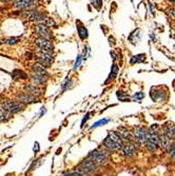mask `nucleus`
<instances>
[{"label":"nucleus","instance_id":"19","mask_svg":"<svg viewBox=\"0 0 175 176\" xmlns=\"http://www.w3.org/2000/svg\"><path fill=\"white\" fill-rule=\"evenodd\" d=\"M32 73H35V74H38V75L49 77V73H48V71H46V69L44 68L43 66H41L40 63L34 64L33 68H32Z\"/></svg>","mask_w":175,"mask_h":176},{"label":"nucleus","instance_id":"34","mask_svg":"<svg viewBox=\"0 0 175 176\" xmlns=\"http://www.w3.org/2000/svg\"><path fill=\"white\" fill-rule=\"evenodd\" d=\"M145 97V94L141 93V92H138V93H135L134 95H133V99H135L136 101H140L142 98Z\"/></svg>","mask_w":175,"mask_h":176},{"label":"nucleus","instance_id":"11","mask_svg":"<svg viewBox=\"0 0 175 176\" xmlns=\"http://www.w3.org/2000/svg\"><path fill=\"white\" fill-rule=\"evenodd\" d=\"M150 96H151L152 100L156 101V102H161V101H165L167 98V93L166 92H162L161 88H154L151 90V93H150Z\"/></svg>","mask_w":175,"mask_h":176},{"label":"nucleus","instance_id":"31","mask_svg":"<svg viewBox=\"0 0 175 176\" xmlns=\"http://www.w3.org/2000/svg\"><path fill=\"white\" fill-rule=\"evenodd\" d=\"M91 3L94 6V9H96L97 11H100L102 6V0H91Z\"/></svg>","mask_w":175,"mask_h":176},{"label":"nucleus","instance_id":"38","mask_svg":"<svg viewBox=\"0 0 175 176\" xmlns=\"http://www.w3.org/2000/svg\"><path fill=\"white\" fill-rule=\"evenodd\" d=\"M46 113V109L43 106V108H41V109H40V113H39V117H42V116H43Z\"/></svg>","mask_w":175,"mask_h":176},{"label":"nucleus","instance_id":"43","mask_svg":"<svg viewBox=\"0 0 175 176\" xmlns=\"http://www.w3.org/2000/svg\"><path fill=\"white\" fill-rule=\"evenodd\" d=\"M7 176H9V175H7Z\"/></svg>","mask_w":175,"mask_h":176},{"label":"nucleus","instance_id":"6","mask_svg":"<svg viewBox=\"0 0 175 176\" xmlns=\"http://www.w3.org/2000/svg\"><path fill=\"white\" fill-rule=\"evenodd\" d=\"M139 146L140 145L136 140L130 141V142H125V143H124V146H122L121 152H124V155L125 157H131V156H133L137 152Z\"/></svg>","mask_w":175,"mask_h":176},{"label":"nucleus","instance_id":"7","mask_svg":"<svg viewBox=\"0 0 175 176\" xmlns=\"http://www.w3.org/2000/svg\"><path fill=\"white\" fill-rule=\"evenodd\" d=\"M38 0H15L14 6L19 11L22 10H33L35 9Z\"/></svg>","mask_w":175,"mask_h":176},{"label":"nucleus","instance_id":"9","mask_svg":"<svg viewBox=\"0 0 175 176\" xmlns=\"http://www.w3.org/2000/svg\"><path fill=\"white\" fill-rule=\"evenodd\" d=\"M37 58H38L39 60V63L41 64V66H43L46 69H48L49 66H51V63L53 62V56H52V54L50 53H46V52H38V53L36 54Z\"/></svg>","mask_w":175,"mask_h":176},{"label":"nucleus","instance_id":"24","mask_svg":"<svg viewBox=\"0 0 175 176\" xmlns=\"http://www.w3.org/2000/svg\"><path fill=\"white\" fill-rule=\"evenodd\" d=\"M140 30L139 29H137V30H135L134 32L131 34V35L129 36V40H130V42L133 43V44H136L137 42L139 41V39H140Z\"/></svg>","mask_w":175,"mask_h":176},{"label":"nucleus","instance_id":"8","mask_svg":"<svg viewBox=\"0 0 175 176\" xmlns=\"http://www.w3.org/2000/svg\"><path fill=\"white\" fill-rule=\"evenodd\" d=\"M36 46L42 52H46V53L52 54V52L54 50L53 42H52L50 39L43 38V37H39V38L36 39Z\"/></svg>","mask_w":175,"mask_h":176},{"label":"nucleus","instance_id":"20","mask_svg":"<svg viewBox=\"0 0 175 176\" xmlns=\"http://www.w3.org/2000/svg\"><path fill=\"white\" fill-rule=\"evenodd\" d=\"M31 78H32V80H33V82L35 83V85H37V86H42V85H44V83L46 82V80H48L49 77L38 75V74H35V73H32Z\"/></svg>","mask_w":175,"mask_h":176},{"label":"nucleus","instance_id":"37","mask_svg":"<svg viewBox=\"0 0 175 176\" xmlns=\"http://www.w3.org/2000/svg\"><path fill=\"white\" fill-rule=\"evenodd\" d=\"M33 151H34V153H38L39 151H40V145H39L38 141H35V142H34Z\"/></svg>","mask_w":175,"mask_h":176},{"label":"nucleus","instance_id":"18","mask_svg":"<svg viewBox=\"0 0 175 176\" xmlns=\"http://www.w3.org/2000/svg\"><path fill=\"white\" fill-rule=\"evenodd\" d=\"M76 26H77V32H78V36L81 40H86L89 36V33H88V29L81 23V21L77 20L76 21Z\"/></svg>","mask_w":175,"mask_h":176},{"label":"nucleus","instance_id":"21","mask_svg":"<svg viewBox=\"0 0 175 176\" xmlns=\"http://www.w3.org/2000/svg\"><path fill=\"white\" fill-rule=\"evenodd\" d=\"M12 77H13V79H15V80H24V79H26V77H28V75H26L23 71L17 70L16 69V70H14L13 73H12Z\"/></svg>","mask_w":175,"mask_h":176},{"label":"nucleus","instance_id":"1","mask_svg":"<svg viewBox=\"0 0 175 176\" xmlns=\"http://www.w3.org/2000/svg\"><path fill=\"white\" fill-rule=\"evenodd\" d=\"M161 128L157 125H152L148 130L147 134V140L145 142L147 149L149 152H156V150L161 147V142H159V135H161Z\"/></svg>","mask_w":175,"mask_h":176},{"label":"nucleus","instance_id":"22","mask_svg":"<svg viewBox=\"0 0 175 176\" xmlns=\"http://www.w3.org/2000/svg\"><path fill=\"white\" fill-rule=\"evenodd\" d=\"M61 175L62 176H88V174H86L85 172H82V171H80L78 169L65 171V172H62Z\"/></svg>","mask_w":175,"mask_h":176},{"label":"nucleus","instance_id":"16","mask_svg":"<svg viewBox=\"0 0 175 176\" xmlns=\"http://www.w3.org/2000/svg\"><path fill=\"white\" fill-rule=\"evenodd\" d=\"M44 18H46L44 14L41 13V12H39V11H37L36 9L30 10V12H29V19L31 21H33V22L41 21V22H42L44 20Z\"/></svg>","mask_w":175,"mask_h":176},{"label":"nucleus","instance_id":"15","mask_svg":"<svg viewBox=\"0 0 175 176\" xmlns=\"http://www.w3.org/2000/svg\"><path fill=\"white\" fill-rule=\"evenodd\" d=\"M24 90H26V93L34 96H37V97L42 94V89L39 86L35 85V83H28V85H26L24 86Z\"/></svg>","mask_w":175,"mask_h":176},{"label":"nucleus","instance_id":"40","mask_svg":"<svg viewBox=\"0 0 175 176\" xmlns=\"http://www.w3.org/2000/svg\"><path fill=\"white\" fill-rule=\"evenodd\" d=\"M169 1H171V2H175V0H169Z\"/></svg>","mask_w":175,"mask_h":176},{"label":"nucleus","instance_id":"33","mask_svg":"<svg viewBox=\"0 0 175 176\" xmlns=\"http://www.w3.org/2000/svg\"><path fill=\"white\" fill-rule=\"evenodd\" d=\"M168 150H169V155L171 156L172 158H175V140L172 142V145L170 146Z\"/></svg>","mask_w":175,"mask_h":176},{"label":"nucleus","instance_id":"36","mask_svg":"<svg viewBox=\"0 0 175 176\" xmlns=\"http://www.w3.org/2000/svg\"><path fill=\"white\" fill-rule=\"evenodd\" d=\"M89 117H90V113H87L85 116H83V118H82V120H81V123H80V128L82 129L83 127H85V123L87 122V121L89 120Z\"/></svg>","mask_w":175,"mask_h":176},{"label":"nucleus","instance_id":"5","mask_svg":"<svg viewBox=\"0 0 175 176\" xmlns=\"http://www.w3.org/2000/svg\"><path fill=\"white\" fill-rule=\"evenodd\" d=\"M77 169L82 171V172H85L86 174H92V173L97 172L98 169H99V166H98L96 162H93L92 159H90V158L87 157L78 163Z\"/></svg>","mask_w":175,"mask_h":176},{"label":"nucleus","instance_id":"17","mask_svg":"<svg viewBox=\"0 0 175 176\" xmlns=\"http://www.w3.org/2000/svg\"><path fill=\"white\" fill-rule=\"evenodd\" d=\"M36 32L40 35V37H43V38L50 39L52 37V33L50 29L44 26V24H38V26H36Z\"/></svg>","mask_w":175,"mask_h":176},{"label":"nucleus","instance_id":"29","mask_svg":"<svg viewBox=\"0 0 175 176\" xmlns=\"http://www.w3.org/2000/svg\"><path fill=\"white\" fill-rule=\"evenodd\" d=\"M46 26H48V28H50V26H56V23H55V21H54V19H52L51 17H46L44 18V20L42 21Z\"/></svg>","mask_w":175,"mask_h":176},{"label":"nucleus","instance_id":"4","mask_svg":"<svg viewBox=\"0 0 175 176\" xmlns=\"http://www.w3.org/2000/svg\"><path fill=\"white\" fill-rule=\"evenodd\" d=\"M26 105L24 103L20 102L18 100H4L3 102L1 103V108H3L4 110L7 111L9 113H11L12 115L14 114H17L19 112H22V111L26 109Z\"/></svg>","mask_w":175,"mask_h":176},{"label":"nucleus","instance_id":"28","mask_svg":"<svg viewBox=\"0 0 175 176\" xmlns=\"http://www.w3.org/2000/svg\"><path fill=\"white\" fill-rule=\"evenodd\" d=\"M117 95V98L119 99L120 101H124V102H125V101H129L130 98H129V95H128L125 92H122V91H117L116 93Z\"/></svg>","mask_w":175,"mask_h":176},{"label":"nucleus","instance_id":"32","mask_svg":"<svg viewBox=\"0 0 175 176\" xmlns=\"http://www.w3.org/2000/svg\"><path fill=\"white\" fill-rule=\"evenodd\" d=\"M4 42L6 44H10V46H13V44H16L19 42V39L17 37H10V38H6L4 40Z\"/></svg>","mask_w":175,"mask_h":176},{"label":"nucleus","instance_id":"14","mask_svg":"<svg viewBox=\"0 0 175 176\" xmlns=\"http://www.w3.org/2000/svg\"><path fill=\"white\" fill-rule=\"evenodd\" d=\"M166 135L167 137L170 138L172 141L175 140V125L172 122H167L166 125L162 127V133Z\"/></svg>","mask_w":175,"mask_h":176},{"label":"nucleus","instance_id":"3","mask_svg":"<svg viewBox=\"0 0 175 176\" xmlns=\"http://www.w3.org/2000/svg\"><path fill=\"white\" fill-rule=\"evenodd\" d=\"M87 157L92 159L93 162L97 163L98 166H105L109 162V151L98 150V149H96V150H93L91 151V152H89Z\"/></svg>","mask_w":175,"mask_h":176},{"label":"nucleus","instance_id":"2","mask_svg":"<svg viewBox=\"0 0 175 176\" xmlns=\"http://www.w3.org/2000/svg\"><path fill=\"white\" fill-rule=\"evenodd\" d=\"M102 145L105 150L109 152H119L122 149L124 141L116 131H111L107 135V137L103 139Z\"/></svg>","mask_w":175,"mask_h":176},{"label":"nucleus","instance_id":"26","mask_svg":"<svg viewBox=\"0 0 175 176\" xmlns=\"http://www.w3.org/2000/svg\"><path fill=\"white\" fill-rule=\"evenodd\" d=\"M145 59H146V55L145 54H139V55L133 56L131 59H130V63L134 64V63H138V62H144Z\"/></svg>","mask_w":175,"mask_h":176},{"label":"nucleus","instance_id":"25","mask_svg":"<svg viewBox=\"0 0 175 176\" xmlns=\"http://www.w3.org/2000/svg\"><path fill=\"white\" fill-rule=\"evenodd\" d=\"M110 121H111L110 118H102V119H99L98 121H96V122H94L92 126H91L90 130H93V129H97V128H99V127H102V126L109 123Z\"/></svg>","mask_w":175,"mask_h":176},{"label":"nucleus","instance_id":"23","mask_svg":"<svg viewBox=\"0 0 175 176\" xmlns=\"http://www.w3.org/2000/svg\"><path fill=\"white\" fill-rule=\"evenodd\" d=\"M12 117V114L9 113L7 111L4 110L3 108L0 106V123L2 122H6L7 120H10Z\"/></svg>","mask_w":175,"mask_h":176},{"label":"nucleus","instance_id":"39","mask_svg":"<svg viewBox=\"0 0 175 176\" xmlns=\"http://www.w3.org/2000/svg\"><path fill=\"white\" fill-rule=\"evenodd\" d=\"M170 14H171V15H172V16H173V17H174V18H175V9H174V10H172V11H171V12H170Z\"/></svg>","mask_w":175,"mask_h":176},{"label":"nucleus","instance_id":"35","mask_svg":"<svg viewBox=\"0 0 175 176\" xmlns=\"http://www.w3.org/2000/svg\"><path fill=\"white\" fill-rule=\"evenodd\" d=\"M81 61H82V56H81V55H78L77 59H76V62H75V64H74V70H75V71L77 70V69L80 66Z\"/></svg>","mask_w":175,"mask_h":176},{"label":"nucleus","instance_id":"42","mask_svg":"<svg viewBox=\"0 0 175 176\" xmlns=\"http://www.w3.org/2000/svg\"><path fill=\"white\" fill-rule=\"evenodd\" d=\"M0 100H1V96H0Z\"/></svg>","mask_w":175,"mask_h":176},{"label":"nucleus","instance_id":"12","mask_svg":"<svg viewBox=\"0 0 175 176\" xmlns=\"http://www.w3.org/2000/svg\"><path fill=\"white\" fill-rule=\"evenodd\" d=\"M147 134H148V130H146L142 127H137L135 129L134 132V139L139 143V145H145L147 140Z\"/></svg>","mask_w":175,"mask_h":176},{"label":"nucleus","instance_id":"41","mask_svg":"<svg viewBox=\"0 0 175 176\" xmlns=\"http://www.w3.org/2000/svg\"><path fill=\"white\" fill-rule=\"evenodd\" d=\"M2 1H4V2H6V1H10V0H2Z\"/></svg>","mask_w":175,"mask_h":176},{"label":"nucleus","instance_id":"27","mask_svg":"<svg viewBox=\"0 0 175 176\" xmlns=\"http://www.w3.org/2000/svg\"><path fill=\"white\" fill-rule=\"evenodd\" d=\"M118 66H117V64H113L112 66V69H111V73H110V76H109V78L107 79V81H105V83L108 82V81H110V80H112V79H114L115 77L117 76V74H118Z\"/></svg>","mask_w":175,"mask_h":176},{"label":"nucleus","instance_id":"30","mask_svg":"<svg viewBox=\"0 0 175 176\" xmlns=\"http://www.w3.org/2000/svg\"><path fill=\"white\" fill-rule=\"evenodd\" d=\"M72 85H73V80H72V79H66V82L63 83L62 86H61V91H62V92L68 91L69 89L72 86Z\"/></svg>","mask_w":175,"mask_h":176},{"label":"nucleus","instance_id":"13","mask_svg":"<svg viewBox=\"0 0 175 176\" xmlns=\"http://www.w3.org/2000/svg\"><path fill=\"white\" fill-rule=\"evenodd\" d=\"M116 132L118 133V135L120 136V138L122 139V141H125V142H130V141L135 140L134 134H133L130 130H128V129H125L124 127H119L117 129Z\"/></svg>","mask_w":175,"mask_h":176},{"label":"nucleus","instance_id":"10","mask_svg":"<svg viewBox=\"0 0 175 176\" xmlns=\"http://www.w3.org/2000/svg\"><path fill=\"white\" fill-rule=\"evenodd\" d=\"M17 100L20 101V102L24 103V105H31V103H38L40 102V100H39V98L37 97V96H34V95H31V94L26 93V92H24V93H21L20 95L17 96Z\"/></svg>","mask_w":175,"mask_h":176}]
</instances>
